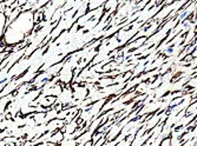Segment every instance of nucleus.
<instances>
[{"instance_id":"nucleus-1","label":"nucleus","mask_w":197,"mask_h":146,"mask_svg":"<svg viewBox=\"0 0 197 146\" xmlns=\"http://www.w3.org/2000/svg\"><path fill=\"white\" fill-rule=\"evenodd\" d=\"M34 12L32 10H21L11 22L6 24L1 44L5 47L13 48L29 39L34 32Z\"/></svg>"},{"instance_id":"nucleus-2","label":"nucleus","mask_w":197,"mask_h":146,"mask_svg":"<svg viewBox=\"0 0 197 146\" xmlns=\"http://www.w3.org/2000/svg\"><path fill=\"white\" fill-rule=\"evenodd\" d=\"M6 21H7V18H6L5 13L0 12V43H1L3 36H4V31H5V27H6Z\"/></svg>"},{"instance_id":"nucleus-3","label":"nucleus","mask_w":197,"mask_h":146,"mask_svg":"<svg viewBox=\"0 0 197 146\" xmlns=\"http://www.w3.org/2000/svg\"><path fill=\"white\" fill-rule=\"evenodd\" d=\"M104 4H105L104 0H102V1H88V10L93 11V10L102 8L104 6Z\"/></svg>"}]
</instances>
